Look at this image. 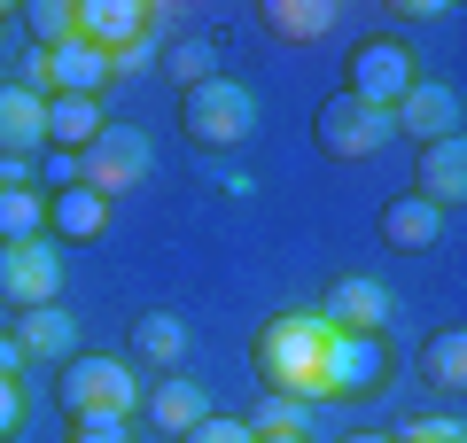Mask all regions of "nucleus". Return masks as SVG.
Segmentation results:
<instances>
[{
  "label": "nucleus",
  "instance_id": "f257e3e1",
  "mask_svg": "<svg viewBox=\"0 0 467 443\" xmlns=\"http://www.w3.org/2000/svg\"><path fill=\"white\" fill-rule=\"evenodd\" d=\"M327 319L319 312H273L250 343V366L265 389L304 397V405H327Z\"/></svg>",
  "mask_w": 467,
  "mask_h": 443
},
{
  "label": "nucleus",
  "instance_id": "f03ea898",
  "mask_svg": "<svg viewBox=\"0 0 467 443\" xmlns=\"http://www.w3.org/2000/svg\"><path fill=\"white\" fill-rule=\"evenodd\" d=\"M55 405H63L70 420H133V412H140L133 358H109V350H78V358H63V374H55Z\"/></svg>",
  "mask_w": 467,
  "mask_h": 443
},
{
  "label": "nucleus",
  "instance_id": "7ed1b4c3",
  "mask_svg": "<svg viewBox=\"0 0 467 443\" xmlns=\"http://www.w3.org/2000/svg\"><path fill=\"white\" fill-rule=\"evenodd\" d=\"M180 132L195 148H242L257 132V94L242 78H202L180 94Z\"/></svg>",
  "mask_w": 467,
  "mask_h": 443
},
{
  "label": "nucleus",
  "instance_id": "20e7f679",
  "mask_svg": "<svg viewBox=\"0 0 467 443\" xmlns=\"http://www.w3.org/2000/svg\"><path fill=\"white\" fill-rule=\"evenodd\" d=\"M413 86H420V63H413V47H405L398 32H367L358 47H350V78H343V94H350V101L398 109Z\"/></svg>",
  "mask_w": 467,
  "mask_h": 443
},
{
  "label": "nucleus",
  "instance_id": "39448f33",
  "mask_svg": "<svg viewBox=\"0 0 467 443\" xmlns=\"http://www.w3.org/2000/svg\"><path fill=\"white\" fill-rule=\"evenodd\" d=\"M312 140L327 148L335 164H367V156H382L389 140H398V125H389V109H374V101H350V94H327L312 117Z\"/></svg>",
  "mask_w": 467,
  "mask_h": 443
},
{
  "label": "nucleus",
  "instance_id": "423d86ee",
  "mask_svg": "<svg viewBox=\"0 0 467 443\" xmlns=\"http://www.w3.org/2000/svg\"><path fill=\"white\" fill-rule=\"evenodd\" d=\"M149 164H156L149 132H140V125H117V117H109V125H101V140L78 156V187H94V195L109 202V195H125V187L149 180Z\"/></svg>",
  "mask_w": 467,
  "mask_h": 443
},
{
  "label": "nucleus",
  "instance_id": "0eeeda50",
  "mask_svg": "<svg viewBox=\"0 0 467 443\" xmlns=\"http://www.w3.org/2000/svg\"><path fill=\"white\" fill-rule=\"evenodd\" d=\"M63 295V242H16L0 249V304H16V312H39Z\"/></svg>",
  "mask_w": 467,
  "mask_h": 443
},
{
  "label": "nucleus",
  "instance_id": "6e6552de",
  "mask_svg": "<svg viewBox=\"0 0 467 443\" xmlns=\"http://www.w3.org/2000/svg\"><path fill=\"white\" fill-rule=\"evenodd\" d=\"M389 374L382 335H327V405H350V397H374Z\"/></svg>",
  "mask_w": 467,
  "mask_h": 443
},
{
  "label": "nucleus",
  "instance_id": "1a4fd4ad",
  "mask_svg": "<svg viewBox=\"0 0 467 443\" xmlns=\"http://www.w3.org/2000/svg\"><path fill=\"white\" fill-rule=\"evenodd\" d=\"M319 319H327L335 335H382L389 319H398V295H389L382 280L350 273V280H335V288H327V304H319Z\"/></svg>",
  "mask_w": 467,
  "mask_h": 443
},
{
  "label": "nucleus",
  "instance_id": "9d476101",
  "mask_svg": "<svg viewBox=\"0 0 467 443\" xmlns=\"http://www.w3.org/2000/svg\"><path fill=\"white\" fill-rule=\"evenodd\" d=\"M413 195L429 202V211H460V202H467V132H451V140H429V148H420Z\"/></svg>",
  "mask_w": 467,
  "mask_h": 443
},
{
  "label": "nucleus",
  "instance_id": "9b49d317",
  "mask_svg": "<svg viewBox=\"0 0 467 443\" xmlns=\"http://www.w3.org/2000/svg\"><path fill=\"white\" fill-rule=\"evenodd\" d=\"M389 125L413 132L420 148H429V140H451V132H460V94H451V86H436V78H420L413 94L389 109Z\"/></svg>",
  "mask_w": 467,
  "mask_h": 443
},
{
  "label": "nucleus",
  "instance_id": "f8f14e48",
  "mask_svg": "<svg viewBox=\"0 0 467 443\" xmlns=\"http://www.w3.org/2000/svg\"><path fill=\"white\" fill-rule=\"evenodd\" d=\"M16 350H24V366L32 358H78V319L63 312V304H39V312H16Z\"/></svg>",
  "mask_w": 467,
  "mask_h": 443
},
{
  "label": "nucleus",
  "instance_id": "ddd939ff",
  "mask_svg": "<svg viewBox=\"0 0 467 443\" xmlns=\"http://www.w3.org/2000/svg\"><path fill=\"white\" fill-rule=\"evenodd\" d=\"M101 233H109V202L94 187L70 180L63 195H47V242H101Z\"/></svg>",
  "mask_w": 467,
  "mask_h": 443
},
{
  "label": "nucleus",
  "instance_id": "4468645a",
  "mask_svg": "<svg viewBox=\"0 0 467 443\" xmlns=\"http://www.w3.org/2000/svg\"><path fill=\"white\" fill-rule=\"evenodd\" d=\"M101 101H86V94H47V148L55 156H86V148L101 140Z\"/></svg>",
  "mask_w": 467,
  "mask_h": 443
},
{
  "label": "nucleus",
  "instance_id": "2eb2a0df",
  "mask_svg": "<svg viewBox=\"0 0 467 443\" xmlns=\"http://www.w3.org/2000/svg\"><path fill=\"white\" fill-rule=\"evenodd\" d=\"M32 148H47V101L24 86H0V156L32 164Z\"/></svg>",
  "mask_w": 467,
  "mask_h": 443
},
{
  "label": "nucleus",
  "instance_id": "dca6fc26",
  "mask_svg": "<svg viewBox=\"0 0 467 443\" xmlns=\"http://www.w3.org/2000/svg\"><path fill=\"white\" fill-rule=\"evenodd\" d=\"M47 86H55V94L101 101V86H109V55L86 47V39H63V47H47Z\"/></svg>",
  "mask_w": 467,
  "mask_h": 443
},
{
  "label": "nucleus",
  "instance_id": "f3484780",
  "mask_svg": "<svg viewBox=\"0 0 467 443\" xmlns=\"http://www.w3.org/2000/svg\"><path fill=\"white\" fill-rule=\"evenodd\" d=\"M78 39L117 55L125 39H140V0H78Z\"/></svg>",
  "mask_w": 467,
  "mask_h": 443
},
{
  "label": "nucleus",
  "instance_id": "a211bd4d",
  "mask_svg": "<svg viewBox=\"0 0 467 443\" xmlns=\"http://www.w3.org/2000/svg\"><path fill=\"white\" fill-rule=\"evenodd\" d=\"M133 358L156 366V374H171V366L187 358V319L180 312H140L133 319Z\"/></svg>",
  "mask_w": 467,
  "mask_h": 443
},
{
  "label": "nucleus",
  "instance_id": "6ab92c4d",
  "mask_svg": "<svg viewBox=\"0 0 467 443\" xmlns=\"http://www.w3.org/2000/svg\"><path fill=\"white\" fill-rule=\"evenodd\" d=\"M202 412H211V397H202V389H195V381H180V374H164V381H156V389H149V420H156V428H164V436H171V443H180V436H187V428H195V420H202Z\"/></svg>",
  "mask_w": 467,
  "mask_h": 443
},
{
  "label": "nucleus",
  "instance_id": "aec40b11",
  "mask_svg": "<svg viewBox=\"0 0 467 443\" xmlns=\"http://www.w3.org/2000/svg\"><path fill=\"white\" fill-rule=\"evenodd\" d=\"M436 233H444V211H429L420 195L382 202V242L389 249H436Z\"/></svg>",
  "mask_w": 467,
  "mask_h": 443
},
{
  "label": "nucleus",
  "instance_id": "412c9836",
  "mask_svg": "<svg viewBox=\"0 0 467 443\" xmlns=\"http://www.w3.org/2000/svg\"><path fill=\"white\" fill-rule=\"evenodd\" d=\"M335 0H265V32H281V39H327L335 32Z\"/></svg>",
  "mask_w": 467,
  "mask_h": 443
},
{
  "label": "nucleus",
  "instance_id": "4be33fe9",
  "mask_svg": "<svg viewBox=\"0 0 467 443\" xmlns=\"http://www.w3.org/2000/svg\"><path fill=\"white\" fill-rule=\"evenodd\" d=\"M47 233V195L39 187H0V249L39 242Z\"/></svg>",
  "mask_w": 467,
  "mask_h": 443
},
{
  "label": "nucleus",
  "instance_id": "5701e85b",
  "mask_svg": "<svg viewBox=\"0 0 467 443\" xmlns=\"http://www.w3.org/2000/svg\"><path fill=\"white\" fill-rule=\"evenodd\" d=\"M242 428H250V436H312V405H304V397L265 389L250 412H242Z\"/></svg>",
  "mask_w": 467,
  "mask_h": 443
},
{
  "label": "nucleus",
  "instance_id": "b1692460",
  "mask_svg": "<svg viewBox=\"0 0 467 443\" xmlns=\"http://www.w3.org/2000/svg\"><path fill=\"white\" fill-rule=\"evenodd\" d=\"M420 374H429V389L460 397V389H467V335H460V327L429 335V350H420Z\"/></svg>",
  "mask_w": 467,
  "mask_h": 443
},
{
  "label": "nucleus",
  "instance_id": "393cba45",
  "mask_svg": "<svg viewBox=\"0 0 467 443\" xmlns=\"http://www.w3.org/2000/svg\"><path fill=\"white\" fill-rule=\"evenodd\" d=\"M156 32H164V8H140V39H125V47L109 55V86H117V78H140V70L164 63V39H156Z\"/></svg>",
  "mask_w": 467,
  "mask_h": 443
},
{
  "label": "nucleus",
  "instance_id": "a878e982",
  "mask_svg": "<svg viewBox=\"0 0 467 443\" xmlns=\"http://www.w3.org/2000/svg\"><path fill=\"white\" fill-rule=\"evenodd\" d=\"M24 39H32V47L78 39V0H32V8H24Z\"/></svg>",
  "mask_w": 467,
  "mask_h": 443
},
{
  "label": "nucleus",
  "instance_id": "bb28decb",
  "mask_svg": "<svg viewBox=\"0 0 467 443\" xmlns=\"http://www.w3.org/2000/svg\"><path fill=\"white\" fill-rule=\"evenodd\" d=\"M164 70L180 78V94H187V86H202V78H218V39H171Z\"/></svg>",
  "mask_w": 467,
  "mask_h": 443
},
{
  "label": "nucleus",
  "instance_id": "cd10ccee",
  "mask_svg": "<svg viewBox=\"0 0 467 443\" xmlns=\"http://www.w3.org/2000/svg\"><path fill=\"white\" fill-rule=\"evenodd\" d=\"M389 443H467V428L451 420V412H420V420H405Z\"/></svg>",
  "mask_w": 467,
  "mask_h": 443
},
{
  "label": "nucleus",
  "instance_id": "c85d7f7f",
  "mask_svg": "<svg viewBox=\"0 0 467 443\" xmlns=\"http://www.w3.org/2000/svg\"><path fill=\"white\" fill-rule=\"evenodd\" d=\"M180 443H250V428H242V420H226V412H202V420L187 428Z\"/></svg>",
  "mask_w": 467,
  "mask_h": 443
},
{
  "label": "nucleus",
  "instance_id": "c756f323",
  "mask_svg": "<svg viewBox=\"0 0 467 443\" xmlns=\"http://www.w3.org/2000/svg\"><path fill=\"white\" fill-rule=\"evenodd\" d=\"M24 436V381L0 374V443H16Z\"/></svg>",
  "mask_w": 467,
  "mask_h": 443
},
{
  "label": "nucleus",
  "instance_id": "7c9ffc66",
  "mask_svg": "<svg viewBox=\"0 0 467 443\" xmlns=\"http://www.w3.org/2000/svg\"><path fill=\"white\" fill-rule=\"evenodd\" d=\"M63 443H133V428H125V420H70Z\"/></svg>",
  "mask_w": 467,
  "mask_h": 443
},
{
  "label": "nucleus",
  "instance_id": "2f4dec72",
  "mask_svg": "<svg viewBox=\"0 0 467 443\" xmlns=\"http://www.w3.org/2000/svg\"><path fill=\"white\" fill-rule=\"evenodd\" d=\"M0 374H8V381L24 374V350H16V335H0Z\"/></svg>",
  "mask_w": 467,
  "mask_h": 443
},
{
  "label": "nucleus",
  "instance_id": "473e14b6",
  "mask_svg": "<svg viewBox=\"0 0 467 443\" xmlns=\"http://www.w3.org/2000/svg\"><path fill=\"white\" fill-rule=\"evenodd\" d=\"M343 443H389V436H374V428H358V436H343Z\"/></svg>",
  "mask_w": 467,
  "mask_h": 443
},
{
  "label": "nucleus",
  "instance_id": "72a5a7b5",
  "mask_svg": "<svg viewBox=\"0 0 467 443\" xmlns=\"http://www.w3.org/2000/svg\"><path fill=\"white\" fill-rule=\"evenodd\" d=\"M250 443H312V436H250Z\"/></svg>",
  "mask_w": 467,
  "mask_h": 443
},
{
  "label": "nucleus",
  "instance_id": "f704fd0d",
  "mask_svg": "<svg viewBox=\"0 0 467 443\" xmlns=\"http://www.w3.org/2000/svg\"><path fill=\"white\" fill-rule=\"evenodd\" d=\"M0 16H8V8H0Z\"/></svg>",
  "mask_w": 467,
  "mask_h": 443
}]
</instances>
